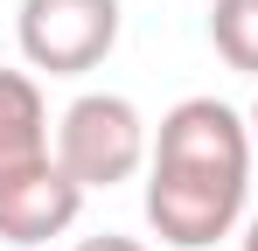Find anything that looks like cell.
<instances>
[{
	"label": "cell",
	"mask_w": 258,
	"mask_h": 251,
	"mask_svg": "<svg viewBox=\"0 0 258 251\" xmlns=\"http://www.w3.org/2000/svg\"><path fill=\"white\" fill-rule=\"evenodd\" d=\"M251 189V119H237L223 98H181L147 167V223L174 251H210L237 230Z\"/></svg>",
	"instance_id": "obj_1"
},
{
	"label": "cell",
	"mask_w": 258,
	"mask_h": 251,
	"mask_svg": "<svg viewBox=\"0 0 258 251\" xmlns=\"http://www.w3.org/2000/svg\"><path fill=\"white\" fill-rule=\"evenodd\" d=\"M14 42L28 56V70L84 77L119 42V0H21Z\"/></svg>",
	"instance_id": "obj_3"
},
{
	"label": "cell",
	"mask_w": 258,
	"mask_h": 251,
	"mask_svg": "<svg viewBox=\"0 0 258 251\" xmlns=\"http://www.w3.org/2000/svg\"><path fill=\"white\" fill-rule=\"evenodd\" d=\"M251 140H258V105H251Z\"/></svg>",
	"instance_id": "obj_9"
},
{
	"label": "cell",
	"mask_w": 258,
	"mask_h": 251,
	"mask_svg": "<svg viewBox=\"0 0 258 251\" xmlns=\"http://www.w3.org/2000/svg\"><path fill=\"white\" fill-rule=\"evenodd\" d=\"M49 154V105L28 70H0V181L35 174Z\"/></svg>",
	"instance_id": "obj_5"
},
{
	"label": "cell",
	"mask_w": 258,
	"mask_h": 251,
	"mask_svg": "<svg viewBox=\"0 0 258 251\" xmlns=\"http://www.w3.org/2000/svg\"><path fill=\"white\" fill-rule=\"evenodd\" d=\"M84 189L63 174V161H42L35 174H14L0 181V237L7 244H49L77 223Z\"/></svg>",
	"instance_id": "obj_4"
},
{
	"label": "cell",
	"mask_w": 258,
	"mask_h": 251,
	"mask_svg": "<svg viewBox=\"0 0 258 251\" xmlns=\"http://www.w3.org/2000/svg\"><path fill=\"white\" fill-rule=\"evenodd\" d=\"M210 42L230 70L258 77V0H216L210 7Z\"/></svg>",
	"instance_id": "obj_6"
},
{
	"label": "cell",
	"mask_w": 258,
	"mask_h": 251,
	"mask_svg": "<svg viewBox=\"0 0 258 251\" xmlns=\"http://www.w3.org/2000/svg\"><path fill=\"white\" fill-rule=\"evenodd\" d=\"M56 161L77 189H119L147 161V119L133 112V98L119 91H84L63 119H56Z\"/></svg>",
	"instance_id": "obj_2"
},
{
	"label": "cell",
	"mask_w": 258,
	"mask_h": 251,
	"mask_svg": "<svg viewBox=\"0 0 258 251\" xmlns=\"http://www.w3.org/2000/svg\"><path fill=\"white\" fill-rule=\"evenodd\" d=\"M77 251H147V244H133V237H112V230H105V237H84Z\"/></svg>",
	"instance_id": "obj_7"
},
{
	"label": "cell",
	"mask_w": 258,
	"mask_h": 251,
	"mask_svg": "<svg viewBox=\"0 0 258 251\" xmlns=\"http://www.w3.org/2000/svg\"><path fill=\"white\" fill-rule=\"evenodd\" d=\"M244 251H258V216H251V230H244Z\"/></svg>",
	"instance_id": "obj_8"
}]
</instances>
